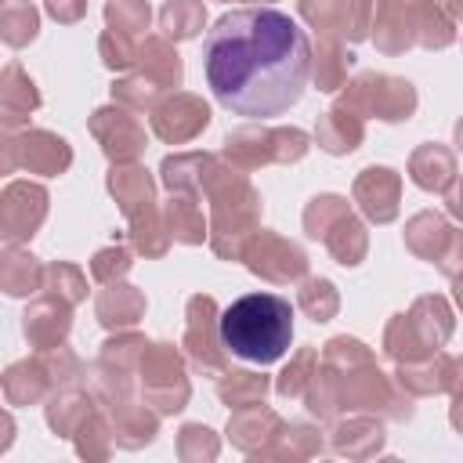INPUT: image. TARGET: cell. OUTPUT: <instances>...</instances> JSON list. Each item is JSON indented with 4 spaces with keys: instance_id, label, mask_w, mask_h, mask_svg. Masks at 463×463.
I'll use <instances>...</instances> for the list:
<instances>
[{
    "instance_id": "1",
    "label": "cell",
    "mask_w": 463,
    "mask_h": 463,
    "mask_svg": "<svg viewBox=\"0 0 463 463\" xmlns=\"http://www.w3.org/2000/svg\"><path fill=\"white\" fill-rule=\"evenodd\" d=\"M203 72L217 105L228 112L275 119L289 112L307 87V33L279 7H235L206 33Z\"/></svg>"
},
{
    "instance_id": "2",
    "label": "cell",
    "mask_w": 463,
    "mask_h": 463,
    "mask_svg": "<svg viewBox=\"0 0 463 463\" xmlns=\"http://www.w3.org/2000/svg\"><path fill=\"white\" fill-rule=\"evenodd\" d=\"M217 336L235 358L250 365H271L289 351L293 307L275 293H246L224 307Z\"/></svg>"
}]
</instances>
